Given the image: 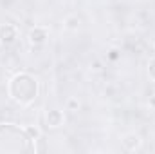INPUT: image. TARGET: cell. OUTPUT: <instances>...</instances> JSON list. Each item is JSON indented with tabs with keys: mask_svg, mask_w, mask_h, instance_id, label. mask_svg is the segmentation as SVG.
<instances>
[{
	"mask_svg": "<svg viewBox=\"0 0 155 154\" xmlns=\"http://www.w3.org/2000/svg\"><path fill=\"white\" fill-rule=\"evenodd\" d=\"M27 129H22L15 123L0 125V154H22L33 152L35 143Z\"/></svg>",
	"mask_w": 155,
	"mask_h": 154,
	"instance_id": "obj_1",
	"label": "cell"
},
{
	"mask_svg": "<svg viewBox=\"0 0 155 154\" xmlns=\"http://www.w3.org/2000/svg\"><path fill=\"white\" fill-rule=\"evenodd\" d=\"M61 121H63V114H61V111L52 109V111L47 113V123H49L51 127H58V125H61Z\"/></svg>",
	"mask_w": 155,
	"mask_h": 154,
	"instance_id": "obj_5",
	"label": "cell"
},
{
	"mask_svg": "<svg viewBox=\"0 0 155 154\" xmlns=\"http://www.w3.org/2000/svg\"><path fill=\"white\" fill-rule=\"evenodd\" d=\"M16 40V27L11 24L0 26V42L2 44H13Z\"/></svg>",
	"mask_w": 155,
	"mask_h": 154,
	"instance_id": "obj_3",
	"label": "cell"
},
{
	"mask_svg": "<svg viewBox=\"0 0 155 154\" xmlns=\"http://www.w3.org/2000/svg\"><path fill=\"white\" fill-rule=\"evenodd\" d=\"M148 73H150V76L155 80V58H152L150 64H148Z\"/></svg>",
	"mask_w": 155,
	"mask_h": 154,
	"instance_id": "obj_7",
	"label": "cell"
},
{
	"mask_svg": "<svg viewBox=\"0 0 155 154\" xmlns=\"http://www.w3.org/2000/svg\"><path fill=\"white\" fill-rule=\"evenodd\" d=\"M9 94L18 103H31L38 96L36 78L27 73H20V75L13 76V80L9 82Z\"/></svg>",
	"mask_w": 155,
	"mask_h": 154,
	"instance_id": "obj_2",
	"label": "cell"
},
{
	"mask_svg": "<svg viewBox=\"0 0 155 154\" xmlns=\"http://www.w3.org/2000/svg\"><path fill=\"white\" fill-rule=\"evenodd\" d=\"M47 37H49V33H47L45 27H35V29H31V33H29V40H31L33 44H43Z\"/></svg>",
	"mask_w": 155,
	"mask_h": 154,
	"instance_id": "obj_4",
	"label": "cell"
},
{
	"mask_svg": "<svg viewBox=\"0 0 155 154\" xmlns=\"http://www.w3.org/2000/svg\"><path fill=\"white\" fill-rule=\"evenodd\" d=\"M124 145H126L128 149H135V147L139 145V138H137V136H135V138H134V136H130L128 140H124Z\"/></svg>",
	"mask_w": 155,
	"mask_h": 154,
	"instance_id": "obj_6",
	"label": "cell"
}]
</instances>
